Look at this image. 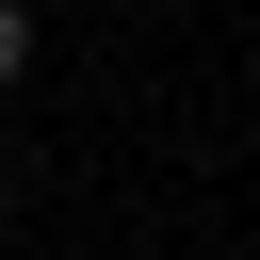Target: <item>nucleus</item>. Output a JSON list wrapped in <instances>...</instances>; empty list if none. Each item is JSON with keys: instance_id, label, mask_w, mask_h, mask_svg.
Masks as SVG:
<instances>
[{"instance_id": "f257e3e1", "label": "nucleus", "mask_w": 260, "mask_h": 260, "mask_svg": "<svg viewBox=\"0 0 260 260\" xmlns=\"http://www.w3.org/2000/svg\"><path fill=\"white\" fill-rule=\"evenodd\" d=\"M16 65H32V0H0V98H16Z\"/></svg>"}]
</instances>
